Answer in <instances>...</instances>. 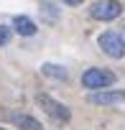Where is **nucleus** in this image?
Returning <instances> with one entry per match:
<instances>
[{
    "label": "nucleus",
    "mask_w": 125,
    "mask_h": 130,
    "mask_svg": "<svg viewBox=\"0 0 125 130\" xmlns=\"http://www.w3.org/2000/svg\"><path fill=\"white\" fill-rule=\"evenodd\" d=\"M117 82V77H115V72H110V69H100V67H92V69H87L84 74H82V87H87V89H107V87H112Z\"/></svg>",
    "instance_id": "obj_1"
},
{
    "label": "nucleus",
    "mask_w": 125,
    "mask_h": 130,
    "mask_svg": "<svg viewBox=\"0 0 125 130\" xmlns=\"http://www.w3.org/2000/svg\"><path fill=\"white\" fill-rule=\"evenodd\" d=\"M36 102H38V105H41V110H43L54 122H59V125H64V122H69V120H72V110H69L64 102L54 100L51 94H38V97H36Z\"/></svg>",
    "instance_id": "obj_2"
},
{
    "label": "nucleus",
    "mask_w": 125,
    "mask_h": 130,
    "mask_svg": "<svg viewBox=\"0 0 125 130\" xmlns=\"http://www.w3.org/2000/svg\"><path fill=\"white\" fill-rule=\"evenodd\" d=\"M97 46L102 48V54H107L110 59H122L125 56V38L115 31H105L97 38Z\"/></svg>",
    "instance_id": "obj_3"
},
{
    "label": "nucleus",
    "mask_w": 125,
    "mask_h": 130,
    "mask_svg": "<svg viewBox=\"0 0 125 130\" xmlns=\"http://www.w3.org/2000/svg\"><path fill=\"white\" fill-rule=\"evenodd\" d=\"M120 13H122V5L117 0H97L89 8V15L97 21H115V18H120Z\"/></svg>",
    "instance_id": "obj_4"
},
{
    "label": "nucleus",
    "mask_w": 125,
    "mask_h": 130,
    "mask_svg": "<svg viewBox=\"0 0 125 130\" xmlns=\"http://www.w3.org/2000/svg\"><path fill=\"white\" fill-rule=\"evenodd\" d=\"M92 105H120L125 102V89H97L89 94Z\"/></svg>",
    "instance_id": "obj_5"
},
{
    "label": "nucleus",
    "mask_w": 125,
    "mask_h": 130,
    "mask_svg": "<svg viewBox=\"0 0 125 130\" xmlns=\"http://www.w3.org/2000/svg\"><path fill=\"white\" fill-rule=\"evenodd\" d=\"M13 28H15V33H21V36H36V31H38V26H36L28 15H15V18H13Z\"/></svg>",
    "instance_id": "obj_6"
},
{
    "label": "nucleus",
    "mask_w": 125,
    "mask_h": 130,
    "mask_svg": "<svg viewBox=\"0 0 125 130\" xmlns=\"http://www.w3.org/2000/svg\"><path fill=\"white\" fill-rule=\"evenodd\" d=\"M41 74H43V77H51V79H59V82H64V79L69 77V72H67L64 67H59V64H51V61L41 64Z\"/></svg>",
    "instance_id": "obj_7"
},
{
    "label": "nucleus",
    "mask_w": 125,
    "mask_h": 130,
    "mask_svg": "<svg viewBox=\"0 0 125 130\" xmlns=\"http://www.w3.org/2000/svg\"><path fill=\"white\" fill-rule=\"evenodd\" d=\"M10 120H13V125H18L21 130H43L41 122H38L36 117H31V115H10Z\"/></svg>",
    "instance_id": "obj_8"
},
{
    "label": "nucleus",
    "mask_w": 125,
    "mask_h": 130,
    "mask_svg": "<svg viewBox=\"0 0 125 130\" xmlns=\"http://www.w3.org/2000/svg\"><path fill=\"white\" fill-rule=\"evenodd\" d=\"M38 10H41V18H43L46 23H56V18H59V8L51 3V0H43Z\"/></svg>",
    "instance_id": "obj_9"
},
{
    "label": "nucleus",
    "mask_w": 125,
    "mask_h": 130,
    "mask_svg": "<svg viewBox=\"0 0 125 130\" xmlns=\"http://www.w3.org/2000/svg\"><path fill=\"white\" fill-rule=\"evenodd\" d=\"M10 36H13V31H10L8 26H0V46H5V43L10 41Z\"/></svg>",
    "instance_id": "obj_10"
},
{
    "label": "nucleus",
    "mask_w": 125,
    "mask_h": 130,
    "mask_svg": "<svg viewBox=\"0 0 125 130\" xmlns=\"http://www.w3.org/2000/svg\"><path fill=\"white\" fill-rule=\"evenodd\" d=\"M64 3H67V5H79L82 0H64Z\"/></svg>",
    "instance_id": "obj_11"
},
{
    "label": "nucleus",
    "mask_w": 125,
    "mask_h": 130,
    "mask_svg": "<svg viewBox=\"0 0 125 130\" xmlns=\"http://www.w3.org/2000/svg\"><path fill=\"white\" fill-rule=\"evenodd\" d=\"M0 130H5V127H0Z\"/></svg>",
    "instance_id": "obj_12"
}]
</instances>
